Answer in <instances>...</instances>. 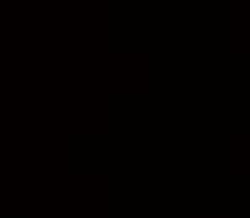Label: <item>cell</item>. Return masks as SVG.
I'll return each mask as SVG.
<instances>
[{
    "label": "cell",
    "instance_id": "1",
    "mask_svg": "<svg viewBox=\"0 0 250 218\" xmlns=\"http://www.w3.org/2000/svg\"><path fill=\"white\" fill-rule=\"evenodd\" d=\"M205 218H220V216H205Z\"/></svg>",
    "mask_w": 250,
    "mask_h": 218
}]
</instances>
